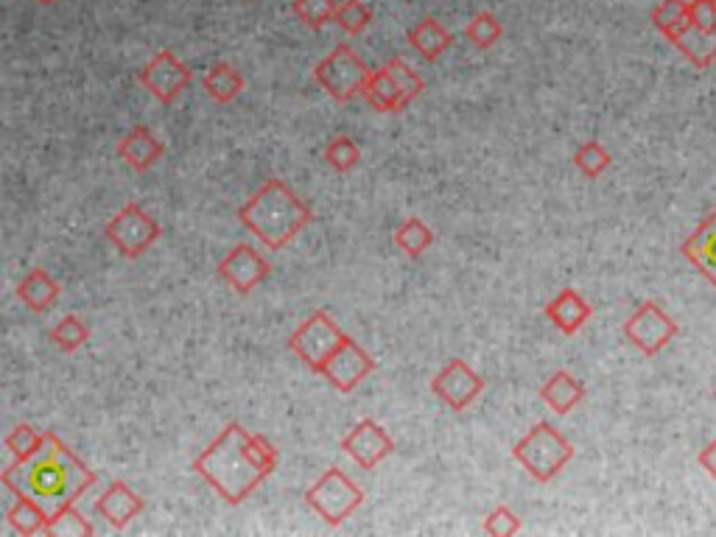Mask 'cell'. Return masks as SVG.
Wrapping results in <instances>:
<instances>
[{
    "instance_id": "1",
    "label": "cell",
    "mask_w": 716,
    "mask_h": 537,
    "mask_svg": "<svg viewBox=\"0 0 716 537\" xmlns=\"http://www.w3.org/2000/svg\"><path fill=\"white\" fill-rule=\"evenodd\" d=\"M275 467V445L263 434H250L241 423H230L193 460V471L228 504H244Z\"/></svg>"
},
{
    "instance_id": "2",
    "label": "cell",
    "mask_w": 716,
    "mask_h": 537,
    "mask_svg": "<svg viewBox=\"0 0 716 537\" xmlns=\"http://www.w3.org/2000/svg\"><path fill=\"white\" fill-rule=\"evenodd\" d=\"M0 478L14 496L34 498L49 515L73 507L98 482L96 473L54 431H45V442L34 456L14 462Z\"/></svg>"
},
{
    "instance_id": "3",
    "label": "cell",
    "mask_w": 716,
    "mask_h": 537,
    "mask_svg": "<svg viewBox=\"0 0 716 537\" xmlns=\"http://www.w3.org/2000/svg\"><path fill=\"white\" fill-rule=\"evenodd\" d=\"M239 219L266 250H283L314 221V210L283 179H268L241 204Z\"/></svg>"
},
{
    "instance_id": "4",
    "label": "cell",
    "mask_w": 716,
    "mask_h": 537,
    "mask_svg": "<svg viewBox=\"0 0 716 537\" xmlns=\"http://www.w3.org/2000/svg\"><path fill=\"white\" fill-rule=\"evenodd\" d=\"M652 23L697 71H708L716 62V40L705 36L688 18V0H661L652 12Z\"/></svg>"
},
{
    "instance_id": "5",
    "label": "cell",
    "mask_w": 716,
    "mask_h": 537,
    "mask_svg": "<svg viewBox=\"0 0 716 537\" xmlns=\"http://www.w3.org/2000/svg\"><path fill=\"white\" fill-rule=\"evenodd\" d=\"M513 456L537 482H551L573 460V445L551 423L531 425L529 434L513 448Z\"/></svg>"
},
{
    "instance_id": "6",
    "label": "cell",
    "mask_w": 716,
    "mask_h": 537,
    "mask_svg": "<svg viewBox=\"0 0 716 537\" xmlns=\"http://www.w3.org/2000/svg\"><path fill=\"white\" fill-rule=\"evenodd\" d=\"M305 504H308L325 524L339 526L341 520L350 518L361 504H365V493L339 467H328L317 482L305 489Z\"/></svg>"
},
{
    "instance_id": "7",
    "label": "cell",
    "mask_w": 716,
    "mask_h": 537,
    "mask_svg": "<svg viewBox=\"0 0 716 537\" xmlns=\"http://www.w3.org/2000/svg\"><path fill=\"white\" fill-rule=\"evenodd\" d=\"M367 65L361 62V56L350 49V45H336L317 67H314V78H317L319 87L328 93L334 102H350L361 93L365 87Z\"/></svg>"
},
{
    "instance_id": "8",
    "label": "cell",
    "mask_w": 716,
    "mask_h": 537,
    "mask_svg": "<svg viewBox=\"0 0 716 537\" xmlns=\"http://www.w3.org/2000/svg\"><path fill=\"white\" fill-rule=\"evenodd\" d=\"M104 235H107L109 244L118 250V255L135 261V257L144 255V252L160 239V224H157L138 202H126L124 208L107 221Z\"/></svg>"
},
{
    "instance_id": "9",
    "label": "cell",
    "mask_w": 716,
    "mask_h": 537,
    "mask_svg": "<svg viewBox=\"0 0 716 537\" xmlns=\"http://www.w3.org/2000/svg\"><path fill=\"white\" fill-rule=\"evenodd\" d=\"M347 334H341L339 325L325 314V310H317V314H310L292 336H288V350L303 361L308 370L319 372L323 365L334 356L336 347L345 341Z\"/></svg>"
},
{
    "instance_id": "10",
    "label": "cell",
    "mask_w": 716,
    "mask_h": 537,
    "mask_svg": "<svg viewBox=\"0 0 716 537\" xmlns=\"http://www.w3.org/2000/svg\"><path fill=\"white\" fill-rule=\"evenodd\" d=\"M624 336L633 341L644 356H657V352L677 336V325L661 305L644 303L639 305L633 317L624 323Z\"/></svg>"
},
{
    "instance_id": "11",
    "label": "cell",
    "mask_w": 716,
    "mask_h": 537,
    "mask_svg": "<svg viewBox=\"0 0 716 537\" xmlns=\"http://www.w3.org/2000/svg\"><path fill=\"white\" fill-rule=\"evenodd\" d=\"M191 71L177 60V54H171L168 49L157 51L146 67L140 71V84L149 90L151 96L160 104H173L191 84Z\"/></svg>"
},
{
    "instance_id": "12",
    "label": "cell",
    "mask_w": 716,
    "mask_h": 537,
    "mask_svg": "<svg viewBox=\"0 0 716 537\" xmlns=\"http://www.w3.org/2000/svg\"><path fill=\"white\" fill-rule=\"evenodd\" d=\"M370 372H376V358L358 345L356 339L345 336V341L336 347L334 356L323 365L319 376L328 378L339 392H352Z\"/></svg>"
},
{
    "instance_id": "13",
    "label": "cell",
    "mask_w": 716,
    "mask_h": 537,
    "mask_svg": "<svg viewBox=\"0 0 716 537\" xmlns=\"http://www.w3.org/2000/svg\"><path fill=\"white\" fill-rule=\"evenodd\" d=\"M272 266H268L266 257L250 244H239L221 257L219 263V275L221 281L228 283L235 294L246 297V294L255 292L263 281L268 277Z\"/></svg>"
},
{
    "instance_id": "14",
    "label": "cell",
    "mask_w": 716,
    "mask_h": 537,
    "mask_svg": "<svg viewBox=\"0 0 716 537\" xmlns=\"http://www.w3.org/2000/svg\"><path fill=\"white\" fill-rule=\"evenodd\" d=\"M482 376H476L462 358H451V361L436 372L434 381H431V392H434L445 407L454 409V412H462V409L471 407L473 400L482 394Z\"/></svg>"
},
{
    "instance_id": "15",
    "label": "cell",
    "mask_w": 716,
    "mask_h": 537,
    "mask_svg": "<svg viewBox=\"0 0 716 537\" xmlns=\"http://www.w3.org/2000/svg\"><path fill=\"white\" fill-rule=\"evenodd\" d=\"M341 448H345V454L356 462L358 467H376L378 462L387 460L389 454L394 451V440L387 434L381 423L376 420H361L350 434L341 440Z\"/></svg>"
},
{
    "instance_id": "16",
    "label": "cell",
    "mask_w": 716,
    "mask_h": 537,
    "mask_svg": "<svg viewBox=\"0 0 716 537\" xmlns=\"http://www.w3.org/2000/svg\"><path fill=\"white\" fill-rule=\"evenodd\" d=\"M144 498L124 482H109L96 502V513L115 529H124L126 524H131L144 513Z\"/></svg>"
},
{
    "instance_id": "17",
    "label": "cell",
    "mask_w": 716,
    "mask_h": 537,
    "mask_svg": "<svg viewBox=\"0 0 716 537\" xmlns=\"http://www.w3.org/2000/svg\"><path fill=\"white\" fill-rule=\"evenodd\" d=\"M162 155H166V146L146 126L129 129L118 144V157L126 166L135 168V171H149V168H155L162 160Z\"/></svg>"
},
{
    "instance_id": "18",
    "label": "cell",
    "mask_w": 716,
    "mask_h": 537,
    "mask_svg": "<svg viewBox=\"0 0 716 537\" xmlns=\"http://www.w3.org/2000/svg\"><path fill=\"white\" fill-rule=\"evenodd\" d=\"M681 252L692 266H697L699 272L708 277L710 286L716 288V210L699 221V228L683 241Z\"/></svg>"
},
{
    "instance_id": "19",
    "label": "cell",
    "mask_w": 716,
    "mask_h": 537,
    "mask_svg": "<svg viewBox=\"0 0 716 537\" xmlns=\"http://www.w3.org/2000/svg\"><path fill=\"white\" fill-rule=\"evenodd\" d=\"M546 317H549V323L555 325L560 334L573 336L591 319V305H588V299L582 297V294L573 292V288H562V292L546 305Z\"/></svg>"
},
{
    "instance_id": "20",
    "label": "cell",
    "mask_w": 716,
    "mask_h": 537,
    "mask_svg": "<svg viewBox=\"0 0 716 537\" xmlns=\"http://www.w3.org/2000/svg\"><path fill=\"white\" fill-rule=\"evenodd\" d=\"M361 96H365V102L370 104L376 113H403V109L409 107L407 96L400 93V84L398 78L392 76V71H389L387 65L378 67V71H372L370 76H367L365 87H361Z\"/></svg>"
},
{
    "instance_id": "21",
    "label": "cell",
    "mask_w": 716,
    "mask_h": 537,
    "mask_svg": "<svg viewBox=\"0 0 716 537\" xmlns=\"http://www.w3.org/2000/svg\"><path fill=\"white\" fill-rule=\"evenodd\" d=\"M18 299L34 314H45L49 308H54V303L60 299V283L45 272V268H31L29 275L18 283Z\"/></svg>"
},
{
    "instance_id": "22",
    "label": "cell",
    "mask_w": 716,
    "mask_h": 537,
    "mask_svg": "<svg viewBox=\"0 0 716 537\" xmlns=\"http://www.w3.org/2000/svg\"><path fill=\"white\" fill-rule=\"evenodd\" d=\"M407 42L418 51L420 56H423L425 62H436L448 49H451L454 36H451V31H448L436 18H423L409 29Z\"/></svg>"
},
{
    "instance_id": "23",
    "label": "cell",
    "mask_w": 716,
    "mask_h": 537,
    "mask_svg": "<svg viewBox=\"0 0 716 537\" xmlns=\"http://www.w3.org/2000/svg\"><path fill=\"white\" fill-rule=\"evenodd\" d=\"M204 93L213 98L215 104H230L244 93V76L241 71H235L230 62H215L204 71L202 76Z\"/></svg>"
},
{
    "instance_id": "24",
    "label": "cell",
    "mask_w": 716,
    "mask_h": 537,
    "mask_svg": "<svg viewBox=\"0 0 716 537\" xmlns=\"http://www.w3.org/2000/svg\"><path fill=\"white\" fill-rule=\"evenodd\" d=\"M540 398L546 400V407L557 414H568L573 407H577L579 400L586 398V387L571 376V372L560 370L544 383L540 389Z\"/></svg>"
},
{
    "instance_id": "25",
    "label": "cell",
    "mask_w": 716,
    "mask_h": 537,
    "mask_svg": "<svg viewBox=\"0 0 716 537\" xmlns=\"http://www.w3.org/2000/svg\"><path fill=\"white\" fill-rule=\"evenodd\" d=\"M9 526L20 535H45L49 526V513L29 496L14 498L12 509H9Z\"/></svg>"
},
{
    "instance_id": "26",
    "label": "cell",
    "mask_w": 716,
    "mask_h": 537,
    "mask_svg": "<svg viewBox=\"0 0 716 537\" xmlns=\"http://www.w3.org/2000/svg\"><path fill=\"white\" fill-rule=\"evenodd\" d=\"M392 239L409 257H420L434 244V230H431L423 219H407L394 230Z\"/></svg>"
},
{
    "instance_id": "27",
    "label": "cell",
    "mask_w": 716,
    "mask_h": 537,
    "mask_svg": "<svg viewBox=\"0 0 716 537\" xmlns=\"http://www.w3.org/2000/svg\"><path fill=\"white\" fill-rule=\"evenodd\" d=\"M334 23L339 25L345 34L356 36L372 23V9L367 7L365 0H345V3H336Z\"/></svg>"
},
{
    "instance_id": "28",
    "label": "cell",
    "mask_w": 716,
    "mask_h": 537,
    "mask_svg": "<svg viewBox=\"0 0 716 537\" xmlns=\"http://www.w3.org/2000/svg\"><path fill=\"white\" fill-rule=\"evenodd\" d=\"M325 162H328L334 171L347 173L361 162V149H358L356 140L347 138V135H336V138L325 146Z\"/></svg>"
},
{
    "instance_id": "29",
    "label": "cell",
    "mask_w": 716,
    "mask_h": 537,
    "mask_svg": "<svg viewBox=\"0 0 716 537\" xmlns=\"http://www.w3.org/2000/svg\"><path fill=\"white\" fill-rule=\"evenodd\" d=\"M87 336H90V328L76 317V314L62 317L60 323L54 325V330H51V341H54L62 352H76L78 347L87 341Z\"/></svg>"
},
{
    "instance_id": "30",
    "label": "cell",
    "mask_w": 716,
    "mask_h": 537,
    "mask_svg": "<svg viewBox=\"0 0 716 537\" xmlns=\"http://www.w3.org/2000/svg\"><path fill=\"white\" fill-rule=\"evenodd\" d=\"M502 34H504L502 23H498L496 14H489V12H478L465 29L467 40H471L473 45H476V49H482V51L493 49V45H496V42L502 40Z\"/></svg>"
},
{
    "instance_id": "31",
    "label": "cell",
    "mask_w": 716,
    "mask_h": 537,
    "mask_svg": "<svg viewBox=\"0 0 716 537\" xmlns=\"http://www.w3.org/2000/svg\"><path fill=\"white\" fill-rule=\"evenodd\" d=\"M93 531H96V526L84 520L76 507H65L49 515V526H45V535H93Z\"/></svg>"
},
{
    "instance_id": "32",
    "label": "cell",
    "mask_w": 716,
    "mask_h": 537,
    "mask_svg": "<svg viewBox=\"0 0 716 537\" xmlns=\"http://www.w3.org/2000/svg\"><path fill=\"white\" fill-rule=\"evenodd\" d=\"M294 14L303 20V25L319 31L323 25L334 23L336 3L334 0H294Z\"/></svg>"
},
{
    "instance_id": "33",
    "label": "cell",
    "mask_w": 716,
    "mask_h": 537,
    "mask_svg": "<svg viewBox=\"0 0 716 537\" xmlns=\"http://www.w3.org/2000/svg\"><path fill=\"white\" fill-rule=\"evenodd\" d=\"M42 442H45V434H40L36 429H31L29 423H20L18 429H12V434L7 436V448L12 451L14 462L34 456L36 451L42 448Z\"/></svg>"
},
{
    "instance_id": "34",
    "label": "cell",
    "mask_w": 716,
    "mask_h": 537,
    "mask_svg": "<svg viewBox=\"0 0 716 537\" xmlns=\"http://www.w3.org/2000/svg\"><path fill=\"white\" fill-rule=\"evenodd\" d=\"M573 162H577V168L586 173V177L597 179L599 173L610 166V155L597 144V140H591V144H586L577 155H573Z\"/></svg>"
},
{
    "instance_id": "35",
    "label": "cell",
    "mask_w": 716,
    "mask_h": 537,
    "mask_svg": "<svg viewBox=\"0 0 716 537\" xmlns=\"http://www.w3.org/2000/svg\"><path fill=\"white\" fill-rule=\"evenodd\" d=\"M688 18L705 36L716 40V0H688Z\"/></svg>"
},
{
    "instance_id": "36",
    "label": "cell",
    "mask_w": 716,
    "mask_h": 537,
    "mask_svg": "<svg viewBox=\"0 0 716 537\" xmlns=\"http://www.w3.org/2000/svg\"><path fill=\"white\" fill-rule=\"evenodd\" d=\"M518 529H520L518 515H515L509 507H504V504L502 507L493 509V513L487 515V520H484V531H487V535L509 537V535H515Z\"/></svg>"
},
{
    "instance_id": "37",
    "label": "cell",
    "mask_w": 716,
    "mask_h": 537,
    "mask_svg": "<svg viewBox=\"0 0 716 537\" xmlns=\"http://www.w3.org/2000/svg\"><path fill=\"white\" fill-rule=\"evenodd\" d=\"M699 465L705 467V473H708V476L716 478V440L708 442V445L703 448V454H699Z\"/></svg>"
},
{
    "instance_id": "38",
    "label": "cell",
    "mask_w": 716,
    "mask_h": 537,
    "mask_svg": "<svg viewBox=\"0 0 716 537\" xmlns=\"http://www.w3.org/2000/svg\"><path fill=\"white\" fill-rule=\"evenodd\" d=\"M34 3H54V0H34Z\"/></svg>"
},
{
    "instance_id": "39",
    "label": "cell",
    "mask_w": 716,
    "mask_h": 537,
    "mask_svg": "<svg viewBox=\"0 0 716 537\" xmlns=\"http://www.w3.org/2000/svg\"><path fill=\"white\" fill-rule=\"evenodd\" d=\"M714 398H716V389H714Z\"/></svg>"
}]
</instances>
